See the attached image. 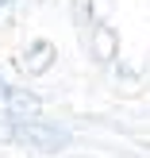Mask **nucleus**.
<instances>
[{
  "mask_svg": "<svg viewBox=\"0 0 150 158\" xmlns=\"http://www.w3.org/2000/svg\"><path fill=\"white\" fill-rule=\"evenodd\" d=\"M0 104H8V108H35V100L27 93H15L8 81H0Z\"/></svg>",
  "mask_w": 150,
  "mask_h": 158,
  "instance_id": "obj_2",
  "label": "nucleus"
},
{
  "mask_svg": "<svg viewBox=\"0 0 150 158\" xmlns=\"http://www.w3.org/2000/svg\"><path fill=\"white\" fill-rule=\"evenodd\" d=\"M8 135H12V139H23V143H35V147H43V151H58V147L69 143L66 131L46 127V123H19V127H12Z\"/></svg>",
  "mask_w": 150,
  "mask_h": 158,
  "instance_id": "obj_1",
  "label": "nucleus"
},
{
  "mask_svg": "<svg viewBox=\"0 0 150 158\" xmlns=\"http://www.w3.org/2000/svg\"><path fill=\"white\" fill-rule=\"evenodd\" d=\"M4 4H12V0H0V8H4Z\"/></svg>",
  "mask_w": 150,
  "mask_h": 158,
  "instance_id": "obj_3",
  "label": "nucleus"
}]
</instances>
